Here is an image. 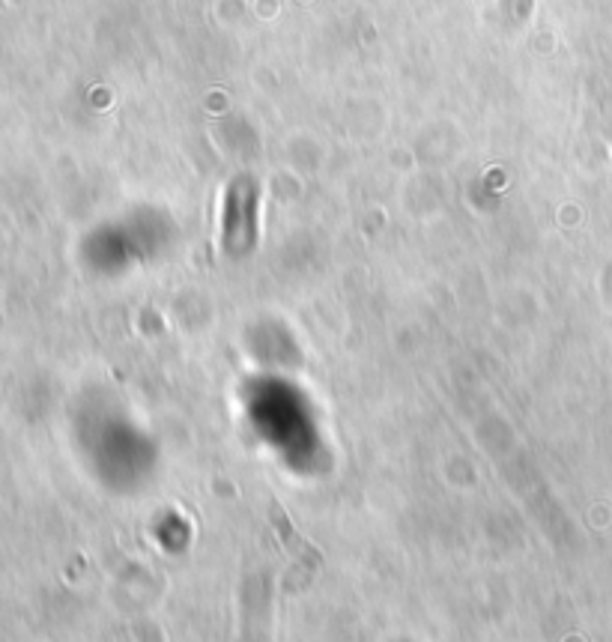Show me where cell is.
<instances>
[{
  "instance_id": "1",
  "label": "cell",
  "mask_w": 612,
  "mask_h": 642,
  "mask_svg": "<svg viewBox=\"0 0 612 642\" xmlns=\"http://www.w3.org/2000/svg\"><path fill=\"white\" fill-rule=\"evenodd\" d=\"M245 189L248 180H233L224 198V218H221V245L227 254L245 251Z\"/></svg>"
},
{
  "instance_id": "2",
  "label": "cell",
  "mask_w": 612,
  "mask_h": 642,
  "mask_svg": "<svg viewBox=\"0 0 612 642\" xmlns=\"http://www.w3.org/2000/svg\"><path fill=\"white\" fill-rule=\"evenodd\" d=\"M272 526L278 529L281 544H284L293 556H299L302 562H308V559H311L314 565H320V562H323V559H320V553H317V550H314V547H311V544H308V541L293 529V523L287 520V511H284L278 502H272Z\"/></svg>"
},
{
  "instance_id": "3",
  "label": "cell",
  "mask_w": 612,
  "mask_h": 642,
  "mask_svg": "<svg viewBox=\"0 0 612 642\" xmlns=\"http://www.w3.org/2000/svg\"><path fill=\"white\" fill-rule=\"evenodd\" d=\"M257 201H260L257 186L248 180V189H245V251H251L257 242Z\"/></svg>"
},
{
  "instance_id": "4",
  "label": "cell",
  "mask_w": 612,
  "mask_h": 642,
  "mask_svg": "<svg viewBox=\"0 0 612 642\" xmlns=\"http://www.w3.org/2000/svg\"><path fill=\"white\" fill-rule=\"evenodd\" d=\"M135 634H138V642H165L162 631H159L156 625H150V622L138 625V628H135Z\"/></svg>"
}]
</instances>
